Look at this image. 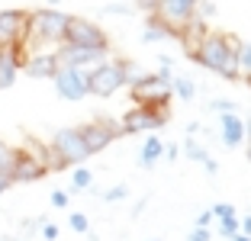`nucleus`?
Returning <instances> with one entry per match:
<instances>
[{
	"label": "nucleus",
	"instance_id": "26",
	"mask_svg": "<svg viewBox=\"0 0 251 241\" xmlns=\"http://www.w3.org/2000/svg\"><path fill=\"white\" fill-rule=\"evenodd\" d=\"M126 196H129V187H126V183H116V187H110V190L103 193L106 203H119V199H126Z\"/></svg>",
	"mask_w": 251,
	"mask_h": 241
},
{
	"label": "nucleus",
	"instance_id": "12",
	"mask_svg": "<svg viewBox=\"0 0 251 241\" xmlns=\"http://www.w3.org/2000/svg\"><path fill=\"white\" fill-rule=\"evenodd\" d=\"M7 177H10V183H32V180H39V177H45V168L39 164L36 158H29L23 148H16L13 168H10Z\"/></svg>",
	"mask_w": 251,
	"mask_h": 241
},
{
	"label": "nucleus",
	"instance_id": "36",
	"mask_svg": "<svg viewBox=\"0 0 251 241\" xmlns=\"http://www.w3.org/2000/svg\"><path fill=\"white\" fill-rule=\"evenodd\" d=\"M106 10H110V13H129L132 7H129V3H113V7H106Z\"/></svg>",
	"mask_w": 251,
	"mask_h": 241
},
{
	"label": "nucleus",
	"instance_id": "43",
	"mask_svg": "<svg viewBox=\"0 0 251 241\" xmlns=\"http://www.w3.org/2000/svg\"><path fill=\"white\" fill-rule=\"evenodd\" d=\"M248 158H251V142H248Z\"/></svg>",
	"mask_w": 251,
	"mask_h": 241
},
{
	"label": "nucleus",
	"instance_id": "9",
	"mask_svg": "<svg viewBox=\"0 0 251 241\" xmlns=\"http://www.w3.org/2000/svg\"><path fill=\"white\" fill-rule=\"evenodd\" d=\"M155 16L177 32L180 26H187L197 16V3L193 0H155Z\"/></svg>",
	"mask_w": 251,
	"mask_h": 241
},
{
	"label": "nucleus",
	"instance_id": "20",
	"mask_svg": "<svg viewBox=\"0 0 251 241\" xmlns=\"http://www.w3.org/2000/svg\"><path fill=\"white\" fill-rule=\"evenodd\" d=\"M119 65H123V77H126V87H135V84H139L142 77H145L148 71H142L139 65H135V61H119Z\"/></svg>",
	"mask_w": 251,
	"mask_h": 241
},
{
	"label": "nucleus",
	"instance_id": "37",
	"mask_svg": "<svg viewBox=\"0 0 251 241\" xmlns=\"http://www.w3.org/2000/svg\"><path fill=\"white\" fill-rule=\"evenodd\" d=\"M177 154H180V148H177V145H164V158H171V161H174Z\"/></svg>",
	"mask_w": 251,
	"mask_h": 241
},
{
	"label": "nucleus",
	"instance_id": "25",
	"mask_svg": "<svg viewBox=\"0 0 251 241\" xmlns=\"http://www.w3.org/2000/svg\"><path fill=\"white\" fill-rule=\"evenodd\" d=\"M219 235H222V238H235V235H238V219H235V216H232V219H219Z\"/></svg>",
	"mask_w": 251,
	"mask_h": 241
},
{
	"label": "nucleus",
	"instance_id": "15",
	"mask_svg": "<svg viewBox=\"0 0 251 241\" xmlns=\"http://www.w3.org/2000/svg\"><path fill=\"white\" fill-rule=\"evenodd\" d=\"M222 129H219V135H222V142L229 148H238L245 142V122L235 116V113H229V116H222Z\"/></svg>",
	"mask_w": 251,
	"mask_h": 241
},
{
	"label": "nucleus",
	"instance_id": "19",
	"mask_svg": "<svg viewBox=\"0 0 251 241\" xmlns=\"http://www.w3.org/2000/svg\"><path fill=\"white\" fill-rule=\"evenodd\" d=\"M171 94H177L180 100H193L197 96V84L190 77H174L171 80Z\"/></svg>",
	"mask_w": 251,
	"mask_h": 241
},
{
	"label": "nucleus",
	"instance_id": "29",
	"mask_svg": "<svg viewBox=\"0 0 251 241\" xmlns=\"http://www.w3.org/2000/svg\"><path fill=\"white\" fill-rule=\"evenodd\" d=\"M209 106H213L216 113H222V116H229V113H235V103H232V100H213Z\"/></svg>",
	"mask_w": 251,
	"mask_h": 241
},
{
	"label": "nucleus",
	"instance_id": "39",
	"mask_svg": "<svg viewBox=\"0 0 251 241\" xmlns=\"http://www.w3.org/2000/svg\"><path fill=\"white\" fill-rule=\"evenodd\" d=\"M203 168H206V170H209V174H216V170H219V164H216V161H213V158H206V164H203Z\"/></svg>",
	"mask_w": 251,
	"mask_h": 241
},
{
	"label": "nucleus",
	"instance_id": "22",
	"mask_svg": "<svg viewBox=\"0 0 251 241\" xmlns=\"http://www.w3.org/2000/svg\"><path fill=\"white\" fill-rule=\"evenodd\" d=\"M184 154H187L190 161H200V164H206V158H209V154H206V148L200 145L197 139H187V145H184Z\"/></svg>",
	"mask_w": 251,
	"mask_h": 241
},
{
	"label": "nucleus",
	"instance_id": "24",
	"mask_svg": "<svg viewBox=\"0 0 251 241\" xmlns=\"http://www.w3.org/2000/svg\"><path fill=\"white\" fill-rule=\"evenodd\" d=\"M13 158H16V148H10L7 142L0 139V174H10V168H13Z\"/></svg>",
	"mask_w": 251,
	"mask_h": 241
},
{
	"label": "nucleus",
	"instance_id": "38",
	"mask_svg": "<svg viewBox=\"0 0 251 241\" xmlns=\"http://www.w3.org/2000/svg\"><path fill=\"white\" fill-rule=\"evenodd\" d=\"M10 187H13V183H10V177H7V174H0V196H3Z\"/></svg>",
	"mask_w": 251,
	"mask_h": 241
},
{
	"label": "nucleus",
	"instance_id": "4",
	"mask_svg": "<svg viewBox=\"0 0 251 241\" xmlns=\"http://www.w3.org/2000/svg\"><path fill=\"white\" fill-rule=\"evenodd\" d=\"M126 87V77H123V65L119 61L106 58L103 65H97L87 71V96H113L116 90Z\"/></svg>",
	"mask_w": 251,
	"mask_h": 241
},
{
	"label": "nucleus",
	"instance_id": "8",
	"mask_svg": "<svg viewBox=\"0 0 251 241\" xmlns=\"http://www.w3.org/2000/svg\"><path fill=\"white\" fill-rule=\"evenodd\" d=\"M52 148L65 158L68 168H84V161L90 158V151H87V145H84L77 129H58L52 139Z\"/></svg>",
	"mask_w": 251,
	"mask_h": 241
},
{
	"label": "nucleus",
	"instance_id": "31",
	"mask_svg": "<svg viewBox=\"0 0 251 241\" xmlns=\"http://www.w3.org/2000/svg\"><path fill=\"white\" fill-rule=\"evenodd\" d=\"M68 199H71V196H68L65 190H55V193H52V206H55V209H65Z\"/></svg>",
	"mask_w": 251,
	"mask_h": 241
},
{
	"label": "nucleus",
	"instance_id": "1",
	"mask_svg": "<svg viewBox=\"0 0 251 241\" xmlns=\"http://www.w3.org/2000/svg\"><path fill=\"white\" fill-rule=\"evenodd\" d=\"M238 45H242V39L232 36V32H209L200 42V48L193 55H187V58L209 68V71H216L226 80H242V71H238Z\"/></svg>",
	"mask_w": 251,
	"mask_h": 241
},
{
	"label": "nucleus",
	"instance_id": "28",
	"mask_svg": "<svg viewBox=\"0 0 251 241\" xmlns=\"http://www.w3.org/2000/svg\"><path fill=\"white\" fill-rule=\"evenodd\" d=\"M209 212H213V219H232V216H235V209H232L229 203H216Z\"/></svg>",
	"mask_w": 251,
	"mask_h": 241
},
{
	"label": "nucleus",
	"instance_id": "17",
	"mask_svg": "<svg viewBox=\"0 0 251 241\" xmlns=\"http://www.w3.org/2000/svg\"><path fill=\"white\" fill-rule=\"evenodd\" d=\"M161 154H164V142L155 139V135H148V142L142 145V151H139V164H142V168H151Z\"/></svg>",
	"mask_w": 251,
	"mask_h": 241
},
{
	"label": "nucleus",
	"instance_id": "35",
	"mask_svg": "<svg viewBox=\"0 0 251 241\" xmlns=\"http://www.w3.org/2000/svg\"><path fill=\"white\" fill-rule=\"evenodd\" d=\"M209 222H213V212H209V209H206V212H200V219H197V228H206Z\"/></svg>",
	"mask_w": 251,
	"mask_h": 241
},
{
	"label": "nucleus",
	"instance_id": "42",
	"mask_svg": "<svg viewBox=\"0 0 251 241\" xmlns=\"http://www.w3.org/2000/svg\"><path fill=\"white\" fill-rule=\"evenodd\" d=\"M242 80H245V84H248V87H251V77H242Z\"/></svg>",
	"mask_w": 251,
	"mask_h": 241
},
{
	"label": "nucleus",
	"instance_id": "21",
	"mask_svg": "<svg viewBox=\"0 0 251 241\" xmlns=\"http://www.w3.org/2000/svg\"><path fill=\"white\" fill-rule=\"evenodd\" d=\"M90 183H94V170L74 168V174H71V190H87Z\"/></svg>",
	"mask_w": 251,
	"mask_h": 241
},
{
	"label": "nucleus",
	"instance_id": "5",
	"mask_svg": "<svg viewBox=\"0 0 251 241\" xmlns=\"http://www.w3.org/2000/svg\"><path fill=\"white\" fill-rule=\"evenodd\" d=\"M171 106H132L119 122V135H139L148 129H161L168 122Z\"/></svg>",
	"mask_w": 251,
	"mask_h": 241
},
{
	"label": "nucleus",
	"instance_id": "34",
	"mask_svg": "<svg viewBox=\"0 0 251 241\" xmlns=\"http://www.w3.org/2000/svg\"><path fill=\"white\" fill-rule=\"evenodd\" d=\"M238 235H245V238H251V216H245V219H238Z\"/></svg>",
	"mask_w": 251,
	"mask_h": 241
},
{
	"label": "nucleus",
	"instance_id": "27",
	"mask_svg": "<svg viewBox=\"0 0 251 241\" xmlns=\"http://www.w3.org/2000/svg\"><path fill=\"white\" fill-rule=\"evenodd\" d=\"M71 232H81V235L90 232V222H87L84 212H71Z\"/></svg>",
	"mask_w": 251,
	"mask_h": 241
},
{
	"label": "nucleus",
	"instance_id": "3",
	"mask_svg": "<svg viewBox=\"0 0 251 241\" xmlns=\"http://www.w3.org/2000/svg\"><path fill=\"white\" fill-rule=\"evenodd\" d=\"M65 45H77V48H90V51H110L106 32L90 20L81 16H68V32H65Z\"/></svg>",
	"mask_w": 251,
	"mask_h": 241
},
{
	"label": "nucleus",
	"instance_id": "30",
	"mask_svg": "<svg viewBox=\"0 0 251 241\" xmlns=\"http://www.w3.org/2000/svg\"><path fill=\"white\" fill-rule=\"evenodd\" d=\"M216 13H219L216 3H197V16H200V20H203V16H216Z\"/></svg>",
	"mask_w": 251,
	"mask_h": 241
},
{
	"label": "nucleus",
	"instance_id": "14",
	"mask_svg": "<svg viewBox=\"0 0 251 241\" xmlns=\"http://www.w3.org/2000/svg\"><path fill=\"white\" fill-rule=\"evenodd\" d=\"M23 71L29 74V77H55V74H58L55 51H39V55H29V61L23 65Z\"/></svg>",
	"mask_w": 251,
	"mask_h": 241
},
{
	"label": "nucleus",
	"instance_id": "16",
	"mask_svg": "<svg viewBox=\"0 0 251 241\" xmlns=\"http://www.w3.org/2000/svg\"><path fill=\"white\" fill-rule=\"evenodd\" d=\"M164 39H177V32L171 29V26H164V23L158 20L155 13H151V20H148L145 32H142V42H164Z\"/></svg>",
	"mask_w": 251,
	"mask_h": 241
},
{
	"label": "nucleus",
	"instance_id": "41",
	"mask_svg": "<svg viewBox=\"0 0 251 241\" xmlns=\"http://www.w3.org/2000/svg\"><path fill=\"white\" fill-rule=\"evenodd\" d=\"M232 241H251V238H245V235H235V238H232Z\"/></svg>",
	"mask_w": 251,
	"mask_h": 241
},
{
	"label": "nucleus",
	"instance_id": "11",
	"mask_svg": "<svg viewBox=\"0 0 251 241\" xmlns=\"http://www.w3.org/2000/svg\"><path fill=\"white\" fill-rule=\"evenodd\" d=\"M55 90H58L61 100H84L87 96V71H77V68H58V74H55Z\"/></svg>",
	"mask_w": 251,
	"mask_h": 241
},
{
	"label": "nucleus",
	"instance_id": "6",
	"mask_svg": "<svg viewBox=\"0 0 251 241\" xmlns=\"http://www.w3.org/2000/svg\"><path fill=\"white\" fill-rule=\"evenodd\" d=\"M132 90V100L135 106H171V80L158 77V74H145V77L135 84Z\"/></svg>",
	"mask_w": 251,
	"mask_h": 241
},
{
	"label": "nucleus",
	"instance_id": "32",
	"mask_svg": "<svg viewBox=\"0 0 251 241\" xmlns=\"http://www.w3.org/2000/svg\"><path fill=\"white\" fill-rule=\"evenodd\" d=\"M42 235H45V241H55V238H58V225H52V222H42Z\"/></svg>",
	"mask_w": 251,
	"mask_h": 241
},
{
	"label": "nucleus",
	"instance_id": "2",
	"mask_svg": "<svg viewBox=\"0 0 251 241\" xmlns=\"http://www.w3.org/2000/svg\"><path fill=\"white\" fill-rule=\"evenodd\" d=\"M65 32H68V16L55 7H42L29 13V36L39 42H52V45H65Z\"/></svg>",
	"mask_w": 251,
	"mask_h": 241
},
{
	"label": "nucleus",
	"instance_id": "18",
	"mask_svg": "<svg viewBox=\"0 0 251 241\" xmlns=\"http://www.w3.org/2000/svg\"><path fill=\"white\" fill-rule=\"evenodd\" d=\"M16 74L20 68L13 65V58L7 55V48H0V90H10L16 84Z\"/></svg>",
	"mask_w": 251,
	"mask_h": 241
},
{
	"label": "nucleus",
	"instance_id": "10",
	"mask_svg": "<svg viewBox=\"0 0 251 241\" xmlns=\"http://www.w3.org/2000/svg\"><path fill=\"white\" fill-rule=\"evenodd\" d=\"M110 51H90V48H77V45H61L55 51L58 68H77V71H90V68L103 65Z\"/></svg>",
	"mask_w": 251,
	"mask_h": 241
},
{
	"label": "nucleus",
	"instance_id": "7",
	"mask_svg": "<svg viewBox=\"0 0 251 241\" xmlns=\"http://www.w3.org/2000/svg\"><path fill=\"white\" fill-rule=\"evenodd\" d=\"M77 132H81V139H84V145H87V151L97 154V151L110 148L113 142L119 139V122H116V119L100 116V119H94V122H87V125H77Z\"/></svg>",
	"mask_w": 251,
	"mask_h": 241
},
{
	"label": "nucleus",
	"instance_id": "13",
	"mask_svg": "<svg viewBox=\"0 0 251 241\" xmlns=\"http://www.w3.org/2000/svg\"><path fill=\"white\" fill-rule=\"evenodd\" d=\"M206 36H209V26L200 20V16H193L187 26H180V29H177V42L187 48V55H193V51L200 48V42H203Z\"/></svg>",
	"mask_w": 251,
	"mask_h": 241
},
{
	"label": "nucleus",
	"instance_id": "23",
	"mask_svg": "<svg viewBox=\"0 0 251 241\" xmlns=\"http://www.w3.org/2000/svg\"><path fill=\"white\" fill-rule=\"evenodd\" d=\"M238 71H242V77H251V42L238 45Z\"/></svg>",
	"mask_w": 251,
	"mask_h": 241
},
{
	"label": "nucleus",
	"instance_id": "33",
	"mask_svg": "<svg viewBox=\"0 0 251 241\" xmlns=\"http://www.w3.org/2000/svg\"><path fill=\"white\" fill-rule=\"evenodd\" d=\"M187 241H209V228H193L187 235Z\"/></svg>",
	"mask_w": 251,
	"mask_h": 241
},
{
	"label": "nucleus",
	"instance_id": "40",
	"mask_svg": "<svg viewBox=\"0 0 251 241\" xmlns=\"http://www.w3.org/2000/svg\"><path fill=\"white\" fill-rule=\"evenodd\" d=\"M245 142H251V119L245 122Z\"/></svg>",
	"mask_w": 251,
	"mask_h": 241
}]
</instances>
